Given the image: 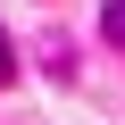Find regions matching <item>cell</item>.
Returning a JSON list of instances; mask_svg holds the SVG:
<instances>
[{"label":"cell","instance_id":"obj_1","mask_svg":"<svg viewBox=\"0 0 125 125\" xmlns=\"http://www.w3.org/2000/svg\"><path fill=\"white\" fill-rule=\"evenodd\" d=\"M100 33H108V42H125V0H108V9H100Z\"/></svg>","mask_w":125,"mask_h":125},{"label":"cell","instance_id":"obj_2","mask_svg":"<svg viewBox=\"0 0 125 125\" xmlns=\"http://www.w3.org/2000/svg\"><path fill=\"white\" fill-rule=\"evenodd\" d=\"M0 83H17V50H9V33H0Z\"/></svg>","mask_w":125,"mask_h":125}]
</instances>
